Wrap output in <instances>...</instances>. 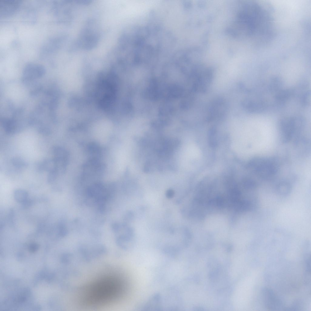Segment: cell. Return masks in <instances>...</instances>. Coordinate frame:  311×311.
I'll return each mask as SVG.
<instances>
[{
    "mask_svg": "<svg viewBox=\"0 0 311 311\" xmlns=\"http://www.w3.org/2000/svg\"><path fill=\"white\" fill-rule=\"evenodd\" d=\"M121 227V225L118 223H113L112 225V228L113 231L115 232H118Z\"/></svg>",
    "mask_w": 311,
    "mask_h": 311,
    "instance_id": "obj_14",
    "label": "cell"
},
{
    "mask_svg": "<svg viewBox=\"0 0 311 311\" xmlns=\"http://www.w3.org/2000/svg\"><path fill=\"white\" fill-rule=\"evenodd\" d=\"M38 245L35 243L31 244L29 246V249L30 251L32 252H34L36 251L38 249Z\"/></svg>",
    "mask_w": 311,
    "mask_h": 311,
    "instance_id": "obj_15",
    "label": "cell"
},
{
    "mask_svg": "<svg viewBox=\"0 0 311 311\" xmlns=\"http://www.w3.org/2000/svg\"><path fill=\"white\" fill-rule=\"evenodd\" d=\"M291 184L288 182L283 181L279 183L276 186L275 190L277 193L282 196H286L289 194L291 190Z\"/></svg>",
    "mask_w": 311,
    "mask_h": 311,
    "instance_id": "obj_9",
    "label": "cell"
},
{
    "mask_svg": "<svg viewBox=\"0 0 311 311\" xmlns=\"http://www.w3.org/2000/svg\"><path fill=\"white\" fill-rule=\"evenodd\" d=\"M100 283L99 285H96L90 292V299L94 302H98L105 301L111 298L116 290V285L112 282L108 281Z\"/></svg>",
    "mask_w": 311,
    "mask_h": 311,
    "instance_id": "obj_4",
    "label": "cell"
},
{
    "mask_svg": "<svg viewBox=\"0 0 311 311\" xmlns=\"http://www.w3.org/2000/svg\"><path fill=\"white\" fill-rule=\"evenodd\" d=\"M304 125L303 118L299 116H293L282 119L280 123L282 141L284 143L290 141L295 134L302 130Z\"/></svg>",
    "mask_w": 311,
    "mask_h": 311,
    "instance_id": "obj_3",
    "label": "cell"
},
{
    "mask_svg": "<svg viewBox=\"0 0 311 311\" xmlns=\"http://www.w3.org/2000/svg\"><path fill=\"white\" fill-rule=\"evenodd\" d=\"M59 234L61 236H65L67 233V230L64 225H61L59 228Z\"/></svg>",
    "mask_w": 311,
    "mask_h": 311,
    "instance_id": "obj_13",
    "label": "cell"
},
{
    "mask_svg": "<svg viewBox=\"0 0 311 311\" xmlns=\"http://www.w3.org/2000/svg\"><path fill=\"white\" fill-rule=\"evenodd\" d=\"M22 4L19 0H0V16H12L19 10Z\"/></svg>",
    "mask_w": 311,
    "mask_h": 311,
    "instance_id": "obj_6",
    "label": "cell"
},
{
    "mask_svg": "<svg viewBox=\"0 0 311 311\" xmlns=\"http://www.w3.org/2000/svg\"><path fill=\"white\" fill-rule=\"evenodd\" d=\"M159 298L158 296H155L150 299L149 301L148 302L147 304L146 305V306L147 307L146 308L147 309H156L159 308V307L157 306H159V305L158 304L159 303Z\"/></svg>",
    "mask_w": 311,
    "mask_h": 311,
    "instance_id": "obj_11",
    "label": "cell"
},
{
    "mask_svg": "<svg viewBox=\"0 0 311 311\" xmlns=\"http://www.w3.org/2000/svg\"><path fill=\"white\" fill-rule=\"evenodd\" d=\"M45 70L42 65L34 63L27 64L23 71L24 79L32 80L42 76L45 73Z\"/></svg>",
    "mask_w": 311,
    "mask_h": 311,
    "instance_id": "obj_7",
    "label": "cell"
},
{
    "mask_svg": "<svg viewBox=\"0 0 311 311\" xmlns=\"http://www.w3.org/2000/svg\"><path fill=\"white\" fill-rule=\"evenodd\" d=\"M174 195V192L171 190H169L167 191L166 193V196L168 198H171Z\"/></svg>",
    "mask_w": 311,
    "mask_h": 311,
    "instance_id": "obj_16",
    "label": "cell"
},
{
    "mask_svg": "<svg viewBox=\"0 0 311 311\" xmlns=\"http://www.w3.org/2000/svg\"><path fill=\"white\" fill-rule=\"evenodd\" d=\"M52 153L54 157L56 171L58 174L63 173L65 171L67 164L68 155L66 151L61 147L56 146L53 147Z\"/></svg>",
    "mask_w": 311,
    "mask_h": 311,
    "instance_id": "obj_5",
    "label": "cell"
},
{
    "mask_svg": "<svg viewBox=\"0 0 311 311\" xmlns=\"http://www.w3.org/2000/svg\"><path fill=\"white\" fill-rule=\"evenodd\" d=\"M113 77H109L101 80L97 92L98 103L101 108H107L114 103L116 96L117 85Z\"/></svg>",
    "mask_w": 311,
    "mask_h": 311,
    "instance_id": "obj_2",
    "label": "cell"
},
{
    "mask_svg": "<svg viewBox=\"0 0 311 311\" xmlns=\"http://www.w3.org/2000/svg\"><path fill=\"white\" fill-rule=\"evenodd\" d=\"M12 162L14 166L19 168H22L26 166V162L22 159L19 158H15L12 159Z\"/></svg>",
    "mask_w": 311,
    "mask_h": 311,
    "instance_id": "obj_12",
    "label": "cell"
},
{
    "mask_svg": "<svg viewBox=\"0 0 311 311\" xmlns=\"http://www.w3.org/2000/svg\"><path fill=\"white\" fill-rule=\"evenodd\" d=\"M14 198L18 202L24 203L27 200L28 194L25 190L19 189L15 190L14 192Z\"/></svg>",
    "mask_w": 311,
    "mask_h": 311,
    "instance_id": "obj_10",
    "label": "cell"
},
{
    "mask_svg": "<svg viewBox=\"0 0 311 311\" xmlns=\"http://www.w3.org/2000/svg\"><path fill=\"white\" fill-rule=\"evenodd\" d=\"M279 167L278 160L275 158H255L250 162L248 165L249 168L254 175L262 179L267 180L275 176Z\"/></svg>",
    "mask_w": 311,
    "mask_h": 311,
    "instance_id": "obj_1",
    "label": "cell"
},
{
    "mask_svg": "<svg viewBox=\"0 0 311 311\" xmlns=\"http://www.w3.org/2000/svg\"><path fill=\"white\" fill-rule=\"evenodd\" d=\"M211 108L209 118L211 119L224 117L226 113V105L222 99L215 101Z\"/></svg>",
    "mask_w": 311,
    "mask_h": 311,
    "instance_id": "obj_8",
    "label": "cell"
}]
</instances>
